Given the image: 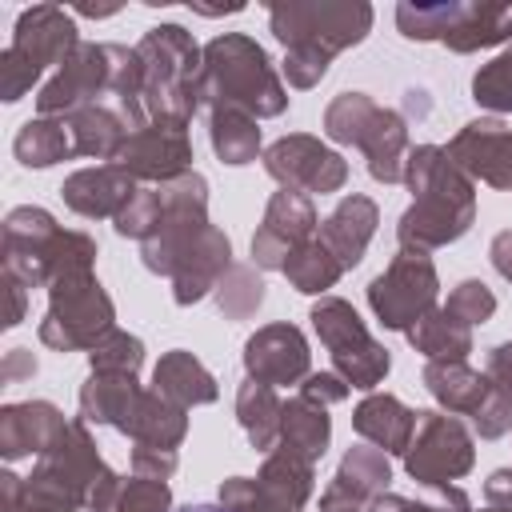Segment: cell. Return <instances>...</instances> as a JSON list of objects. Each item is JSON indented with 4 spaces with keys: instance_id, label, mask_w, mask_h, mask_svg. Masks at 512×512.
Instances as JSON below:
<instances>
[{
    "instance_id": "4dcf8cb0",
    "label": "cell",
    "mask_w": 512,
    "mask_h": 512,
    "mask_svg": "<svg viewBox=\"0 0 512 512\" xmlns=\"http://www.w3.org/2000/svg\"><path fill=\"white\" fill-rule=\"evenodd\" d=\"M212 148L224 164H248L256 160V148H260V128L248 112L240 108H224L216 104L212 108Z\"/></svg>"
},
{
    "instance_id": "ffe728a7",
    "label": "cell",
    "mask_w": 512,
    "mask_h": 512,
    "mask_svg": "<svg viewBox=\"0 0 512 512\" xmlns=\"http://www.w3.org/2000/svg\"><path fill=\"white\" fill-rule=\"evenodd\" d=\"M372 232H376V204L368 196H348L320 224V244L340 260V268H352L364 256Z\"/></svg>"
},
{
    "instance_id": "e0dca14e",
    "label": "cell",
    "mask_w": 512,
    "mask_h": 512,
    "mask_svg": "<svg viewBox=\"0 0 512 512\" xmlns=\"http://www.w3.org/2000/svg\"><path fill=\"white\" fill-rule=\"evenodd\" d=\"M392 472H388V456L380 448H352L340 464V472L332 476L328 492L320 496L324 512H356L360 504H372L376 496H384Z\"/></svg>"
},
{
    "instance_id": "83f0119b",
    "label": "cell",
    "mask_w": 512,
    "mask_h": 512,
    "mask_svg": "<svg viewBox=\"0 0 512 512\" xmlns=\"http://www.w3.org/2000/svg\"><path fill=\"white\" fill-rule=\"evenodd\" d=\"M328 416H324V408L320 404H312V400H304V396H296V400H288L284 404V424H280V448L284 452H292V456H300V460H320L324 456V448H328Z\"/></svg>"
},
{
    "instance_id": "6da1fadb",
    "label": "cell",
    "mask_w": 512,
    "mask_h": 512,
    "mask_svg": "<svg viewBox=\"0 0 512 512\" xmlns=\"http://www.w3.org/2000/svg\"><path fill=\"white\" fill-rule=\"evenodd\" d=\"M408 188L412 208L400 216V244L404 248H440L468 232L472 224V184L448 160L444 148L424 144L408 156Z\"/></svg>"
},
{
    "instance_id": "60d3db41",
    "label": "cell",
    "mask_w": 512,
    "mask_h": 512,
    "mask_svg": "<svg viewBox=\"0 0 512 512\" xmlns=\"http://www.w3.org/2000/svg\"><path fill=\"white\" fill-rule=\"evenodd\" d=\"M300 396L324 408V404H336V400H344V396H348V384H344V376L320 372V376H308V384L300 388Z\"/></svg>"
},
{
    "instance_id": "f1b7e54d",
    "label": "cell",
    "mask_w": 512,
    "mask_h": 512,
    "mask_svg": "<svg viewBox=\"0 0 512 512\" xmlns=\"http://www.w3.org/2000/svg\"><path fill=\"white\" fill-rule=\"evenodd\" d=\"M236 416L252 440V448H276L280 444V424H284V404L276 392L260 380H244L236 396Z\"/></svg>"
},
{
    "instance_id": "f35d334b",
    "label": "cell",
    "mask_w": 512,
    "mask_h": 512,
    "mask_svg": "<svg viewBox=\"0 0 512 512\" xmlns=\"http://www.w3.org/2000/svg\"><path fill=\"white\" fill-rule=\"evenodd\" d=\"M456 320H464L468 328L472 324H484L492 312H496V296L488 292V284H480V280H464V284H456V292L448 296V304H444Z\"/></svg>"
},
{
    "instance_id": "8fae6325",
    "label": "cell",
    "mask_w": 512,
    "mask_h": 512,
    "mask_svg": "<svg viewBox=\"0 0 512 512\" xmlns=\"http://www.w3.org/2000/svg\"><path fill=\"white\" fill-rule=\"evenodd\" d=\"M264 168L268 176H276L284 188L292 192H336L348 176V164L328 152L320 140L312 136H284L264 152Z\"/></svg>"
},
{
    "instance_id": "ee69618b",
    "label": "cell",
    "mask_w": 512,
    "mask_h": 512,
    "mask_svg": "<svg viewBox=\"0 0 512 512\" xmlns=\"http://www.w3.org/2000/svg\"><path fill=\"white\" fill-rule=\"evenodd\" d=\"M180 512H228V508H224V504H220V508H216V504H192V508H180Z\"/></svg>"
},
{
    "instance_id": "bcb514c9",
    "label": "cell",
    "mask_w": 512,
    "mask_h": 512,
    "mask_svg": "<svg viewBox=\"0 0 512 512\" xmlns=\"http://www.w3.org/2000/svg\"><path fill=\"white\" fill-rule=\"evenodd\" d=\"M336 512H340V508H336Z\"/></svg>"
},
{
    "instance_id": "d590c367",
    "label": "cell",
    "mask_w": 512,
    "mask_h": 512,
    "mask_svg": "<svg viewBox=\"0 0 512 512\" xmlns=\"http://www.w3.org/2000/svg\"><path fill=\"white\" fill-rule=\"evenodd\" d=\"M216 300H220V308H224L228 316L244 320V316H252V312L260 308L264 284L252 276V268H228V272L220 276V284H216Z\"/></svg>"
},
{
    "instance_id": "7402d4cb",
    "label": "cell",
    "mask_w": 512,
    "mask_h": 512,
    "mask_svg": "<svg viewBox=\"0 0 512 512\" xmlns=\"http://www.w3.org/2000/svg\"><path fill=\"white\" fill-rule=\"evenodd\" d=\"M416 420H420V412L404 408L396 396H368L352 412L356 432L364 440H372L380 452H408L412 432H416Z\"/></svg>"
},
{
    "instance_id": "f546056e",
    "label": "cell",
    "mask_w": 512,
    "mask_h": 512,
    "mask_svg": "<svg viewBox=\"0 0 512 512\" xmlns=\"http://www.w3.org/2000/svg\"><path fill=\"white\" fill-rule=\"evenodd\" d=\"M256 484H260V492L272 504H280L288 512H300L304 500H308V492H312V464L280 448L276 456H268V464H264V472H260Z\"/></svg>"
},
{
    "instance_id": "4fadbf2b",
    "label": "cell",
    "mask_w": 512,
    "mask_h": 512,
    "mask_svg": "<svg viewBox=\"0 0 512 512\" xmlns=\"http://www.w3.org/2000/svg\"><path fill=\"white\" fill-rule=\"evenodd\" d=\"M112 60V44H76L60 64L56 80L44 84L40 92V112H68L84 100H92L100 88L112 92V80H116V64ZM116 60H120V48H116Z\"/></svg>"
},
{
    "instance_id": "484cf974",
    "label": "cell",
    "mask_w": 512,
    "mask_h": 512,
    "mask_svg": "<svg viewBox=\"0 0 512 512\" xmlns=\"http://www.w3.org/2000/svg\"><path fill=\"white\" fill-rule=\"evenodd\" d=\"M156 392L164 396V400H172V404H180V408H188V404H212L216 400V380L204 372V364L200 360H192L188 352H168V356H160V364H156Z\"/></svg>"
},
{
    "instance_id": "52a82bcc",
    "label": "cell",
    "mask_w": 512,
    "mask_h": 512,
    "mask_svg": "<svg viewBox=\"0 0 512 512\" xmlns=\"http://www.w3.org/2000/svg\"><path fill=\"white\" fill-rule=\"evenodd\" d=\"M268 16L276 40H284L288 48H316L324 56L360 44L372 24L368 4H288L272 8Z\"/></svg>"
},
{
    "instance_id": "9a60e30c",
    "label": "cell",
    "mask_w": 512,
    "mask_h": 512,
    "mask_svg": "<svg viewBox=\"0 0 512 512\" xmlns=\"http://www.w3.org/2000/svg\"><path fill=\"white\" fill-rule=\"evenodd\" d=\"M244 368L248 380H260L268 388L276 384H296L308 376V344L300 328L292 324H268L244 344Z\"/></svg>"
},
{
    "instance_id": "b9f144b4",
    "label": "cell",
    "mask_w": 512,
    "mask_h": 512,
    "mask_svg": "<svg viewBox=\"0 0 512 512\" xmlns=\"http://www.w3.org/2000/svg\"><path fill=\"white\" fill-rule=\"evenodd\" d=\"M492 264H496V272L504 280H512V232H500L492 240Z\"/></svg>"
},
{
    "instance_id": "2e32d148",
    "label": "cell",
    "mask_w": 512,
    "mask_h": 512,
    "mask_svg": "<svg viewBox=\"0 0 512 512\" xmlns=\"http://www.w3.org/2000/svg\"><path fill=\"white\" fill-rule=\"evenodd\" d=\"M448 160L460 172H472L492 188H512V132L500 120L468 124L448 144Z\"/></svg>"
},
{
    "instance_id": "ac0fdd59",
    "label": "cell",
    "mask_w": 512,
    "mask_h": 512,
    "mask_svg": "<svg viewBox=\"0 0 512 512\" xmlns=\"http://www.w3.org/2000/svg\"><path fill=\"white\" fill-rule=\"evenodd\" d=\"M64 200L80 216H120L136 200V188H132V176L120 164H104V168L76 172L64 184Z\"/></svg>"
},
{
    "instance_id": "4316f807",
    "label": "cell",
    "mask_w": 512,
    "mask_h": 512,
    "mask_svg": "<svg viewBox=\"0 0 512 512\" xmlns=\"http://www.w3.org/2000/svg\"><path fill=\"white\" fill-rule=\"evenodd\" d=\"M408 340L416 352H424L428 360H464L472 352V328L464 320H456L448 308H432L424 312L412 328H408Z\"/></svg>"
},
{
    "instance_id": "603a6c76",
    "label": "cell",
    "mask_w": 512,
    "mask_h": 512,
    "mask_svg": "<svg viewBox=\"0 0 512 512\" xmlns=\"http://www.w3.org/2000/svg\"><path fill=\"white\" fill-rule=\"evenodd\" d=\"M140 388L132 376H112V372H92V380L80 392V416L96 420V424H112V428H128L136 404H140Z\"/></svg>"
},
{
    "instance_id": "d6a6232c",
    "label": "cell",
    "mask_w": 512,
    "mask_h": 512,
    "mask_svg": "<svg viewBox=\"0 0 512 512\" xmlns=\"http://www.w3.org/2000/svg\"><path fill=\"white\" fill-rule=\"evenodd\" d=\"M68 132H72V128H64V124L32 120V124H24L20 136H16V156H20L28 168H48V164H56V160H64V156L76 152V144L68 140Z\"/></svg>"
},
{
    "instance_id": "7c38bea8",
    "label": "cell",
    "mask_w": 512,
    "mask_h": 512,
    "mask_svg": "<svg viewBox=\"0 0 512 512\" xmlns=\"http://www.w3.org/2000/svg\"><path fill=\"white\" fill-rule=\"evenodd\" d=\"M188 160H192V148H188L180 120H152V124L136 128L116 156V164L132 180L140 176V180H164V184L184 176Z\"/></svg>"
},
{
    "instance_id": "e575fe53",
    "label": "cell",
    "mask_w": 512,
    "mask_h": 512,
    "mask_svg": "<svg viewBox=\"0 0 512 512\" xmlns=\"http://www.w3.org/2000/svg\"><path fill=\"white\" fill-rule=\"evenodd\" d=\"M472 100L492 112H512V48L472 76Z\"/></svg>"
},
{
    "instance_id": "5bb4252c",
    "label": "cell",
    "mask_w": 512,
    "mask_h": 512,
    "mask_svg": "<svg viewBox=\"0 0 512 512\" xmlns=\"http://www.w3.org/2000/svg\"><path fill=\"white\" fill-rule=\"evenodd\" d=\"M312 224H316V212H312L308 196H300V192H292V188L276 192L272 204H268V212H264L260 232L252 236V256H256V264L284 272L288 256H292L300 244H308Z\"/></svg>"
},
{
    "instance_id": "5b68a950",
    "label": "cell",
    "mask_w": 512,
    "mask_h": 512,
    "mask_svg": "<svg viewBox=\"0 0 512 512\" xmlns=\"http://www.w3.org/2000/svg\"><path fill=\"white\" fill-rule=\"evenodd\" d=\"M112 332V300L92 280V272H76L52 284V308L40 324L44 344L52 348H84L100 344Z\"/></svg>"
},
{
    "instance_id": "9c48e42d",
    "label": "cell",
    "mask_w": 512,
    "mask_h": 512,
    "mask_svg": "<svg viewBox=\"0 0 512 512\" xmlns=\"http://www.w3.org/2000/svg\"><path fill=\"white\" fill-rule=\"evenodd\" d=\"M72 48H76L72 20L56 8H32L20 20L16 40L4 56V100H20V92L40 76V68L64 60Z\"/></svg>"
},
{
    "instance_id": "7a4b0ae2",
    "label": "cell",
    "mask_w": 512,
    "mask_h": 512,
    "mask_svg": "<svg viewBox=\"0 0 512 512\" xmlns=\"http://www.w3.org/2000/svg\"><path fill=\"white\" fill-rule=\"evenodd\" d=\"M200 92L224 108H240L248 116H276L284 112L288 96L264 56V48L248 36H220L204 48Z\"/></svg>"
},
{
    "instance_id": "836d02e7",
    "label": "cell",
    "mask_w": 512,
    "mask_h": 512,
    "mask_svg": "<svg viewBox=\"0 0 512 512\" xmlns=\"http://www.w3.org/2000/svg\"><path fill=\"white\" fill-rule=\"evenodd\" d=\"M340 260L320 244V240H308V244H300L292 256H288V264H284V276L300 288V292H324V288H332L336 280H340Z\"/></svg>"
},
{
    "instance_id": "cb8c5ba5",
    "label": "cell",
    "mask_w": 512,
    "mask_h": 512,
    "mask_svg": "<svg viewBox=\"0 0 512 512\" xmlns=\"http://www.w3.org/2000/svg\"><path fill=\"white\" fill-rule=\"evenodd\" d=\"M64 432V420L52 404H12L4 412V456L16 460L24 452H44Z\"/></svg>"
},
{
    "instance_id": "7bdbcfd3",
    "label": "cell",
    "mask_w": 512,
    "mask_h": 512,
    "mask_svg": "<svg viewBox=\"0 0 512 512\" xmlns=\"http://www.w3.org/2000/svg\"><path fill=\"white\" fill-rule=\"evenodd\" d=\"M368 512H428L424 504H412V500H404V496H376L372 504H368Z\"/></svg>"
},
{
    "instance_id": "30bf717a",
    "label": "cell",
    "mask_w": 512,
    "mask_h": 512,
    "mask_svg": "<svg viewBox=\"0 0 512 512\" xmlns=\"http://www.w3.org/2000/svg\"><path fill=\"white\" fill-rule=\"evenodd\" d=\"M472 468V436L456 416L420 412L412 444H408V472L420 484H448Z\"/></svg>"
},
{
    "instance_id": "8992f818",
    "label": "cell",
    "mask_w": 512,
    "mask_h": 512,
    "mask_svg": "<svg viewBox=\"0 0 512 512\" xmlns=\"http://www.w3.org/2000/svg\"><path fill=\"white\" fill-rule=\"evenodd\" d=\"M312 324H316L324 348L332 352V364L344 376V384H352V388H376L388 376V352L368 336V328L352 312V304L328 296V300H320L312 308Z\"/></svg>"
},
{
    "instance_id": "ab89813d",
    "label": "cell",
    "mask_w": 512,
    "mask_h": 512,
    "mask_svg": "<svg viewBox=\"0 0 512 512\" xmlns=\"http://www.w3.org/2000/svg\"><path fill=\"white\" fill-rule=\"evenodd\" d=\"M328 68V56L316 52V48H288V60H284V76L288 84L296 88H312Z\"/></svg>"
},
{
    "instance_id": "44dd1931",
    "label": "cell",
    "mask_w": 512,
    "mask_h": 512,
    "mask_svg": "<svg viewBox=\"0 0 512 512\" xmlns=\"http://www.w3.org/2000/svg\"><path fill=\"white\" fill-rule=\"evenodd\" d=\"M424 384L448 412H460V416H476L492 396V380L472 372L464 360H432L424 368Z\"/></svg>"
},
{
    "instance_id": "3957f363",
    "label": "cell",
    "mask_w": 512,
    "mask_h": 512,
    "mask_svg": "<svg viewBox=\"0 0 512 512\" xmlns=\"http://www.w3.org/2000/svg\"><path fill=\"white\" fill-rule=\"evenodd\" d=\"M324 132L340 144H360L368 152V172L384 184L400 180V156H404V120L380 104H372L364 92H344L328 104V116H324Z\"/></svg>"
},
{
    "instance_id": "74e56055",
    "label": "cell",
    "mask_w": 512,
    "mask_h": 512,
    "mask_svg": "<svg viewBox=\"0 0 512 512\" xmlns=\"http://www.w3.org/2000/svg\"><path fill=\"white\" fill-rule=\"evenodd\" d=\"M168 508V484L164 480H128L120 484L116 500L104 512H164Z\"/></svg>"
},
{
    "instance_id": "277c9868",
    "label": "cell",
    "mask_w": 512,
    "mask_h": 512,
    "mask_svg": "<svg viewBox=\"0 0 512 512\" xmlns=\"http://www.w3.org/2000/svg\"><path fill=\"white\" fill-rule=\"evenodd\" d=\"M396 24L408 40H444L456 52H472L512 36V4H400Z\"/></svg>"
},
{
    "instance_id": "f6af8a7d",
    "label": "cell",
    "mask_w": 512,
    "mask_h": 512,
    "mask_svg": "<svg viewBox=\"0 0 512 512\" xmlns=\"http://www.w3.org/2000/svg\"><path fill=\"white\" fill-rule=\"evenodd\" d=\"M484 512H512L508 504H492V508H484Z\"/></svg>"
},
{
    "instance_id": "1f68e13d",
    "label": "cell",
    "mask_w": 512,
    "mask_h": 512,
    "mask_svg": "<svg viewBox=\"0 0 512 512\" xmlns=\"http://www.w3.org/2000/svg\"><path fill=\"white\" fill-rule=\"evenodd\" d=\"M128 140V128L108 108H80L72 116V144L80 156H120Z\"/></svg>"
},
{
    "instance_id": "8d00e7d4",
    "label": "cell",
    "mask_w": 512,
    "mask_h": 512,
    "mask_svg": "<svg viewBox=\"0 0 512 512\" xmlns=\"http://www.w3.org/2000/svg\"><path fill=\"white\" fill-rule=\"evenodd\" d=\"M144 360V344L128 332H108L92 348V372H112V376H136Z\"/></svg>"
},
{
    "instance_id": "d6986e66",
    "label": "cell",
    "mask_w": 512,
    "mask_h": 512,
    "mask_svg": "<svg viewBox=\"0 0 512 512\" xmlns=\"http://www.w3.org/2000/svg\"><path fill=\"white\" fill-rule=\"evenodd\" d=\"M228 256H232L228 236L208 224V228L192 240V248L180 256V264H176V272H172L176 304H192V300H200L208 288H216L220 276L228 272Z\"/></svg>"
},
{
    "instance_id": "ba28073f",
    "label": "cell",
    "mask_w": 512,
    "mask_h": 512,
    "mask_svg": "<svg viewBox=\"0 0 512 512\" xmlns=\"http://www.w3.org/2000/svg\"><path fill=\"white\" fill-rule=\"evenodd\" d=\"M436 300V268L420 248H400L388 272H380L368 288V304L384 328H412Z\"/></svg>"
},
{
    "instance_id": "d4e9b609",
    "label": "cell",
    "mask_w": 512,
    "mask_h": 512,
    "mask_svg": "<svg viewBox=\"0 0 512 512\" xmlns=\"http://www.w3.org/2000/svg\"><path fill=\"white\" fill-rule=\"evenodd\" d=\"M184 428H188V420H184L180 404L164 400L160 392H152V396L144 392L124 432L136 440V448H168V452H176V444L184 440Z\"/></svg>"
}]
</instances>
